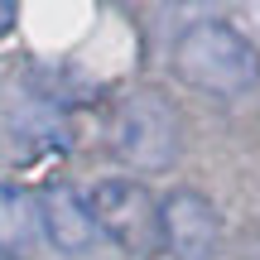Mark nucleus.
Here are the masks:
<instances>
[{"instance_id":"f257e3e1","label":"nucleus","mask_w":260,"mask_h":260,"mask_svg":"<svg viewBox=\"0 0 260 260\" xmlns=\"http://www.w3.org/2000/svg\"><path fill=\"white\" fill-rule=\"evenodd\" d=\"M174 73L207 96H246L260 87V48L226 19H193L174 44Z\"/></svg>"},{"instance_id":"f03ea898","label":"nucleus","mask_w":260,"mask_h":260,"mask_svg":"<svg viewBox=\"0 0 260 260\" xmlns=\"http://www.w3.org/2000/svg\"><path fill=\"white\" fill-rule=\"evenodd\" d=\"M178 145H183L178 116L159 92H135L111 111V149L130 169L159 174L178 159Z\"/></svg>"},{"instance_id":"7ed1b4c3","label":"nucleus","mask_w":260,"mask_h":260,"mask_svg":"<svg viewBox=\"0 0 260 260\" xmlns=\"http://www.w3.org/2000/svg\"><path fill=\"white\" fill-rule=\"evenodd\" d=\"M87 207L125 255H159V198L140 178H102Z\"/></svg>"},{"instance_id":"20e7f679","label":"nucleus","mask_w":260,"mask_h":260,"mask_svg":"<svg viewBox=\"0 0 260 260\" xmlns=\"http://www.w3.org/2000/svg\"><path fill=\"white\" fill-rule=\"evenodd\" d=\"M222 241V217L198 188H174L159 198V255L207 260Z\"/></svg>"},{"instance_id":"39448f33","label":"nucleus","mask_w":260,"mask_h":260,"mask_svg":"<svg viewBox=\"0 0 260 260\" xmlns=\"http://www.w3.org/2000/svg\"><path fill=\"white\" fill-rule=\"evenodd\" d=\"M39 226H44L48 246L63 255H82L96 241V217L87 207V198L73 183H63V178L39 188Z\"/></svg>"},{"instance_id":"423d86ee","label":"nucleus","mask_w":260,"mask_h":260,"mask_svg":"<svg viewBox=\"0 0 260 260\" xmlns=\"http://www.w3.org/2000/svg\"><path fill=\"white\" fill-rule=\"evenodd\" d=\"M39 236V198H29V188L0 183V255H24Z\"/></svg>"},{"instance_id":"0eeeda50","label":"nucleus","mask_w":260,"mask_h":260,"mask_svg":"<svg viewBox=\"0 0 260 260\" xmlns=\"http://www.w3.org/2000/svg\"><path fill=\"white\" fill-rule=\"evenodd\" d=\"M10 24H15V5H5V0H0V34H5Z\"/></svg>"},{"instance_id":"6e6552de","label":"nucleus","mask_w":260,"mask_h":260,"mask_svg":"<svg viewBox=\"0 0 260 260\" xmlns=\"http://www.w3.org/2000/svg\"><path fill=\"white\" fill-rule=\"evenodd\" d=\"M0 260H10V255H0Z\"/></svg>"}]
</instances>
